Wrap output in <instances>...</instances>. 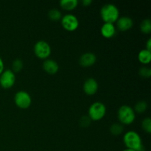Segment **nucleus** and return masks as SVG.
<instances>
[{"mask_svg":"<svg viewBox=\"0 0 151 151\" xmlns=\"http://www.w3.org/2000/svg\"><path fill=\"white\" fill-rule=\"evenodd\" d=\"M100 16L105 23L114 24L119 18V10L114 4H106L100 10Z\"/></svg>","mask_w":151,"mask_h":151,"instance_id":"f03ea898","label":"nucleus"},{"mask_svg":"<svg viewBox=\"0 0 151 151\" xmlns=\"http://www.w3.org/2000/svg\"><path fill=\"white\" fill-rule=\"evenodd\" d=\"M106 114V107L101 102H95L88 109V117L91 120L99 121L104 118Z\"/></svg>","mask_w":151,"mask_h":151,"instance_id":"20e7f679","label":"nucleus"},{"mask_svg":"<svg viewBox=\"0 0 151 151\" xmlns=\"http://www.w3.org/2000/svg\"><path fill=\"white\" fill-rule=\"evenodd\" d=\"M82 3L84 6H88L92 3V1L91 0H83Z\"/></svg>","mask_w":151,"mask_h":151,"instance_id":"a878e982","label":"nucleus"},{"mask_svg":"<svg viewBox=\"0 0 151 151\" xmlns=\"http://www.w3.org/2000/svg\"><path fill=\"white\" fill-rule=\"evenodd\" d=\"M147 103H146L145 101H142H142L137 102V104H136L135 106H134V111H135V113L137 112V113H139V114H142L147 110Z\"/></svg>","mask_w":151,"mask_h":151,"instance_id":"6ab92c4d","label":"nucleus"},{"mask_svg":"<svg viewBox=\"0 0 151 151\" xmlns=\"http://www.w3.org/2000/svg\"><path fill=\"white\" fill-rule=\"evenodd\" d=\"M97 61V57L92 52H86L80 57L79 63L83 67H90Z\"/></svg>","mask_w":151,"mask_h":151,"instance_id":"9b49d317","label":"nucleus"},{"mask_svg":"<svg viewBox=\"0 0 151 151\" xmlns=\"http://www.w3.org/2000/svg\"><path fill=\"white\" fill-rule=\"evenodd\" d=\"M91 119L88 116H83L80 119V125L82 127H88L90 125Z\"/></svg>","mask_w":151,"mask_h":151,"instance_id":"5701e85b","label":"nucleus"},{"mask_svg":"<svg viewBox=\"0 0 151 151\" xmlns=\"http://www.w3.org/2000/svg\"><path fill=\"white\" fill-rule=\"evenodd\" d=\"M140 29L145 34H150L151 32V21L150 19H146L142 22L140 24Z\"/></svg>","mask_w":151,"mask_h":151,"instance_id":"dca6fc26","label":"nucleus"},{"mask_svg":"<svg viewBox=\"0 0 151 151\" xmlns=\"http://www.w3.org/2000/svg\"><path fill=\"white\" fill-rule=\"evenodd\" d=\"M15 104L22 109H27L32 103V98L28 92L25 91H19L14 96Z\"/></svg>","mask_w":151,"mask_h":151,"instance_id":"423d86ee","label":"nucleus"},{"mask_svg":"<svg viewBox=\"0 0 151 151\" xmlns=\"http://www.w3.org/2000/svg\"><path fill=\"white\" fill-rule=\"evenodd\" d=\"M98 83L94 78H88L83 83V91L87 95H94L98 90Z\"/></svg>","mask_w":151,"mask_h":151,"instance_id":"9d476101","label":"nucleus"},{"mask_svg":"<svg viewBox=\"0 0 151 151\" xmlns=\"http://www.w3.org/2000/svg\"><path fill=\"white\" fill-rule=\"evenodd\" d=\"M62 27L69 32L75 31L79 27V21L76 16L73 14H66L61 18Z\"/></svg>","mask_w":151,"mask_h":151,"instance_id":"0eeeda50","label":"nucleus"},{"mask_svg":"<svg viewBox=\"0 0 151 151\" xmlns=\"http://www.w3.org/2000/svg\"><path fill=\"white\" fill-rule=\"evenodd\" d=\"M123 125L121 123H114L111 125L110 131L113 135L119 136L123 132Z\"/></svg>","mask_w":151,"mask_h":151,"instance_id":"f3484780","label":"nucleus"},{"mask_svg":"<svg viewBox=\"0 0 151 151\" xmlns=\"http://www.w3.org/2000/svg\"><path fill=\"white\" fill-rule=\"evenodd\" d=\"M123 142L126 148L132 149L135 151L145 150L141 137L136 131H129L125 133L123 137Z\"/></svg>","mask_w":151,"mask_h":151,"instance_id":"f257e3e1","label":"nucleus"},{"mask_svg":"<svg viewBox=\"0 0 151 151\" xmlns=\"http://www.w3.org/2000/svg\"><path fill=\"white\" fill-rule=\"evenodd\" d=\"M101 35L106 38H111L115 35L116 32V27L114 24L104 23L100 29Z\"/></svg>","mask_w":151,"mask_h":151,"instance_id":"ddd939ff","label":"nucleus"},{"mask_svg":"<svg viewBox=\"0 0 151 151\" xmlns=\"http://www.w3.org/2000/svg\"><path fill=\"white\" fill-rule=\"evenodd\" d=\"M146 50H149V51H150L151 50V38H149L148 40L147 41V42H146Z\"/></svg>","mask_w":151,"mask_h":151,"instance_id":"393cba45","label":"nucleus"},{"mask_svg":"<svg viewBox=\"0 0 151 151\" xmlns=\"http://www.w3.org/2000/svg\"><path fill=\"white\" fill-rule=\"evenodd\" d=\"M12 69H13L12 71L14 73H17V72H20L23 69V62H22V60L19 58L13 60V64H12Z\"/></svg>","mask_w":151,"mask_h":151,"instance_id":"aec40b11","label":"nucleus"},{"mask_svg":"<svg viewBox=\"0 0 151 151\" xmlns=\"http://www.w3.org/2000/svg\"><path fill=\"white\" fill-rule=\"evenodd\" d=\"M60 5L63 10H72L76 8L78 5V0H61Z\"/></svg>","mask_w":151,"mask_h":151,"instance_id":"2eb2a0df","label":"nucleus"},{"mask_svg":"<svg viewBox=\"0 0 151 151\" xmlns=\"http://www.w3.org/2000/svg\"><path fill=\"white\" fill-rule=\"evenodd\" d=\"M34 53L40 59H47L51 55V47L44 40L37 41L34 45Z\"/></svg>","mask_w":151,"mask_h":151,"instance_id":"39448f33","label":"nucleus"},{"mask_svg":"<svg viewBox=\"0 0 151 151\" xmlns=\"http://www.w3.org/2000/svg\"><path fill=\"white\" fill-rule=\"evenodd\" d=\"M138 60L142 64H148L151 61L150 51L146 49L142 50L138 54Z\"/></svg>","mask_w":151,"mask_h":151,"instance_id":"4468645a","label":"nucleus"},{"mask_svg":"<svg viewBox=\"0 0 151 151\" xmlns=\"http://www.w3.org/2000/svg\"><path fill=\"white\" fill-rule=\"evenodd\" d=\"M48 16L50 18V19L52 21H58L60 20L62 18V13L58 9H52L49 11L48 13Z\"/></svg>","mask_w":151,"mask_h":151,"instance_id":"a211bd4d","label":"nucleus"},{"mask_svg":"<svg viewBox=\"0 0 151 151\" xmlns=\"http://www.w3.org/2000/svg\"><path fill=\"white\" fill-rule=\"evenodd\" d=\"M116 22V28L122 32L129 30L134 25L133 19L128 16H121L117 19Z\"/></svg>","mask_w":151,"mask_h":151,"instance_id":"1a4fd4ad","label":"nucleus"},{"mask_svg":"<svg viewBox=\"0 0 151 151\" xmlns=\"http://www.w3.org/2000/svg\"><path fill=\"white\" fill-rule=\"evenodd\" d=\"M43 69L50 75H54L59 70V65L52 59H46L43 63Z\"/></svg>","mask_w":151,"mask_h":151,"instance_id":"f8f14e48","label":"nucleus"},{"mask_svg":"<svg viewBox=\"0 0 151 151\" xmlns=\"http://www.w3.org/2000/svg\"><path fill=\"white\" fill-rule=\"evenodd\" d=\"M122 151H135L134 150H132V149H129V148H126L125 150H123Z\"/></svg>","mask_w":151,"mask_h":151,"instance_id":"bb28decb","label":"nucleus"},{"mask_svg":"<svg viewBox=\"0 0 151 151\" xmlns=\"http://www.w3.org/2000/svg\"><path fill=\"white\" fill-rule=\"evenodd\" d=\"M4 61L1 59V58L0 57V75L2 73V72L4 71Z\"/></svg>","mask_w":151,"mask_h":151,"instance_id":"b1692460","label":"nucleus"},{"mask_svg":"<svg viewBox=\"0 0 151 151\" xmlns=\"http://www.w3.org/2000/svg\"><path fill=\"white\" fill-rule=\"evenodd\" d=\"M16 83V75L10 69H6L0 75V86L4 89L12 88Z\"/></svg>","mask_w":151,"mask_h":151,"instance_id":"6e6552de","label":"nucleus"},{"mask_svg":"<svg viewBox=\"0 0 151 151\" xmlns=\"http://www.w3.org/2000/svg\"><path fill=\"white\" fill-rule=\"evenodd\" d=\"M139 74L141 77L145 78H149L151 76V69L150 68L146 67V66H143V67L140 68L139 70Z\"/></svg>","mask_w":151,"mask_h":151,"instance_id":"4be33fe9","label":"nucleus"},{"mask_svg":"<svg viewBox=\"0 0 151 151\" xmlns=\"http://www.w3.org/2000/svg\"><path fill=\"white\" fill-rule=\"evenodd\" d=\"M142 128L147 134L151 132V119L150 118L147 117L144 119L142 122Z\"/></svg>","mask_w":151,"mask_h":151,"instance_id":"412c9836","label":"nucleus"},{"mask_svg":"<svg viewBox=\"0 0 151 151\" xmlns=\"http://www.w3.org/2000/svg\"><path fill=\"white\" fill-rule=\"evenodd\" d=\"M117 116L119 122L122 125H131L136 119V113L134 109L128 105H124L119 107L117 111Z\"/></svg>","mask_w":151,"mask_h":151,"instance_id":"7ed1b4c3","label":"nucleus"}]
</instances>
